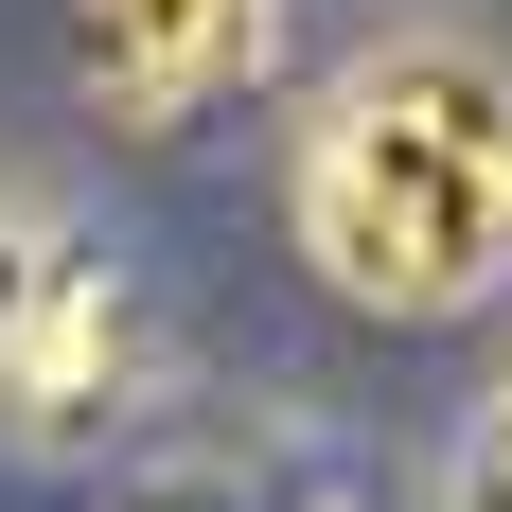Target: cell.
<instances>
[{"instance_id": "cell-1", "label": "cell", "mask_w": 512, "mask_h": 512, "mask_svg": "<svg viewBox=\"0 0 512 512\" xmlns=\"http://www.w3.org/2000/svg\"><path fill=\"white\" fill-rule=\"evenodd\" d=\"M283 248L354 318H477L512 283V53L477 18H389L318 71L283 142Z\"/></svg>"}, {"instance_id": "cell-2", "label": "cell", "mask_w": 512, "mask_h": 512, "mask_svg": "<svg viewBox=\"0 0 512 512\" xmlns=\"http://www.w3.org/2000/svg\"><path fill=\"white\" fill-rule=\"evenodd\" d=\"M265 36H283V0H71V71H89V106L124 142L212 124L265 71Z\"/></svg>"}, {"instance_id": "cell-3", "label": "cell", "mask_w": 512, "mask_h": 512, "mask_svg": "<svg viewBox=\"0 0 512 512\" xmlns=\"http://www.w3.org/2000/svg\"><path fill=\"white\" fill-rule=\"evenodd\" d=\"M124 371H142L124 283H106V265H53V301L18 318V354H0V407L36 424V442H71V424H106V407H124Z\"/></svg>"}, {"instance_id": "cell-4", "label": "cell", "mask_w": 512, "mask_h": 512, "mask_svg": "<svg viewBox=\"0 0 512 512\" xmlns=\"http://www.w3.org/2000/svg\"><path fill=\"white\" fill-rule=\"evenodd\" d=\"M53 265H71V248H53V212L18 195V177H0V354H18V318L53 301Z\"/></svg>"}, {"instance_id": "cell-5", "label": "cell", "mask_w": 512, "mask_h": 512, "mask_svg": "<svg viewBox=\"0 0 512 512\" xmlns=\"http://www.w3.org/2000/svg\"><path fill=\"white\" fill-rule=\"evenodd\" d=\"M460 512H512V354L477 389V442H460Z\"/></svg>"}]
</instances>
